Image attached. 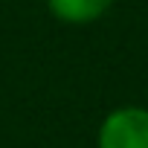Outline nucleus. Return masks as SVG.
I'll return each mask as SVG.
<instances>
[{
	"instance_id": "f257e3e1",
	"label": "nucleus",
	"mask_w": 148,
	"mask_h": 148,
	"mask_svg": "<svg viewBox=\"0 0 148 148\" xmlns=\"http://www.w3.org/2000/svg\"><path fill=\"white\" fill-rule=\"evenodd\" d=\"M96 148H148V108H113L99 125Z\"/></svg>"
},
{
	"instance_id": "f03ea898",
	"label": "nucleus",
	"mask_w": 148,
	"mask_h": 148,
	"mask_svg": "<svg viewBox=\"0 0 148 148\" xmlns=\"http://www.w3.org/2000/svg\"><path fill=\"white\" fill-rule=\"evenodd\" d=\"M116 0H47V9L55 21L67 26H87L102 21Z\"/></svg>"
}]
</instances>
